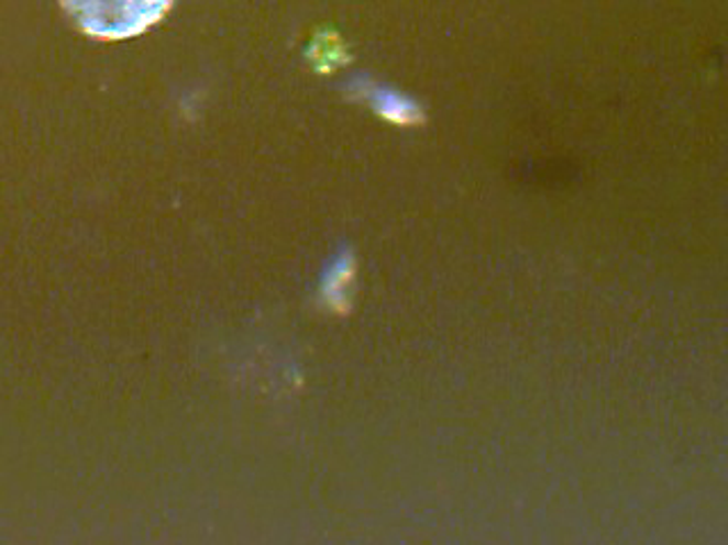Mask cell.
Masks as SVG:
<instances>
[{
    "instance_id": "1",
    "label": "cell",
    "mask_w": 728,
    "mask_h": 545,
    "mask_svg": "<svg viewBox=\"0 0 728 545\" xmlns=\"http://www.w3.org/2000/svg\"><path fill=\"white\" fill-rule=\"evenodd\" d=\"M76 27L93 40L137 37L169 14L174 0H59Z\"/></svg>"
},
{
    "instance_id": "2",
    "label": "cell",
    "mask_w": 728,
    "mask_h": 545,
    "mask_svg": "<svg viewBox=\"0 0 728 545\" xmlns=\"http://www.w3.org/2000/svg\"><path fill=\"white\" fill-rule=\"evenodd\" d=\"M376 110L399 125H419L423 123V110L417 105L415 100L401 96V93H391V91H380L376 98Z\"/></svg>"
}]
</instances>
